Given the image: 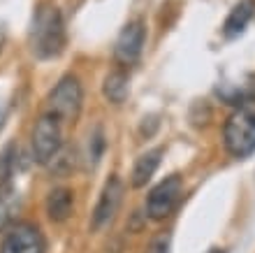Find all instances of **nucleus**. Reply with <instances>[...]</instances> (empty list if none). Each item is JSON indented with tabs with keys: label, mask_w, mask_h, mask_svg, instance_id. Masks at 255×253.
Segmentation results:
<instances>
[{
	"label": "nucleus",
	"mask_w": 255,
	"mask_h": 253,
	"mask_svg": "<svg viewBox=\"0 0 255 253\" xmlns=\"http://www.w3.org/2000/svg\"><path fill=\"white\" fill-rule=\"evenodd\" d=\"M160 158H162L160 147L148 149L146 153H141L132 167V179H130V184H132L134 188L146 186L148 181H151V177L155 174V170H158V165H160Z\"/></svg>",
	"instance_id": "10"
},
{
	"label": "nucleus",
	"mask_w": 255,
	"mask_h": 253,
	"mask_svg": "<svg viewBox=\"0 0 255 253\" xmlns=\"http://www.w3.org/2000/svg\"><path fill=\"white\" fill-rule=\"evenodd\" d=\"M121 200H123V181L119 177H112V179H107L100 198H98V205H95L93 216H91V228L100 230V228L109 226L112 219L116 216V212H119V207H121Z\"/></svg>",
	"instance_id": "8"
},
{
	"label": "nucleus",
	"mask_w": 255,
	"mask_h": 253,
	"mask_svg": "<svg viewBox=\"0 0 255 253\" xmlns=\"http://www.w3.org/2000/svg\"><path fill=\"white\" fill-rule=\"evenodd\" d=\"M102 93H105V98L109 102L121 105L128 98V93H130V77H128V72H123V70L109 72L105 77V84H102Z\"/></svg>",
	"instance_id": "12"
},
{
	"label": "nucleus",
	"mask_w": 255,
	"mask_h": 253,
	"mask_svg": "<svg viewBox=\"0 0 255 253\" xmlns=\"http://www.w3.org/2000/svg\"><path fill=\"white\" fill-rule=\"evenodd\" d=\"M181 191H183V181L179 174H172L167 179H162L148 193V200H146L148 219H153V221L167 219L169 214L174 212V207L179 205V200H181Z\"/></svg>",
	"instance_id": "5"
},
{
	"label": "nucleus",
	"mask_w": 255,
	"mask_h": 253,
	"mask_svg": "<svg viewBox=\"0 0 255 253\" xmlns=\"http://www.w3.org/2000/svg\"><path fill=\"white\" fill-rule=\"evenodd\" d=\"M0 253H44V237L30 223H16L0 242Z\"/></svg>",
	"instance_id": "7"
},
{
	"label": "nucleus",
	"mask_w": 255,
	"mask_h": 253,
	"mask_svg": "<svg viewBox=\"0 0 255 253\" xmlns=\"http://www.w3.org/2000/svg\"><path fill=\"white\" fill-rule=\"evenodd\" d=\"M16 167V144H7L0 151V186H9Z\"/></svg>",
	"instance_id": "13"
},
{
	"label": "nucleus",
	"mask_w": 255,
	"mask_h": 253,
	"mask_svg": "<svg viewBox=\"0 0 255 253\" xmlns=\"http://www.w3.org/2000/svg\"><path fill=\"white\" fill-rule=\"evenodd\" d=\"M65 47V28L58 7L42 2L30 23V49L37 58H54Z\"/></svg>",
	"instance_id": "1"
},
{
	"label": "nucleus",
	"mask_w": 255,
	"mask_h": 253,
	"mask_svg": "<svg viewBox=\"0 0 255 253\" xmlns=\"http://www.w3.org/2000/svg\"><path fill=\"white\" fill-rule=\"evenodd\" d=\"M253 16H255V0H239L232 7V12L228 14V19H225V26H223L225 37H239L246 30V26L251 23Z\"/></svg>",
	"instance_id": "9"
},
{
	"label": "nucleus",
	"mask_w": 255,
	"mask_h": 253,
	"mask_svg": "<svg viewBox=\"0 0 255 253\" xmlns=\"http://www.w3.org/2000/svg\"><path fill=\"white\" fill-rule=\"evenodd\" d=\"M74 209V195L70 188H54L47 198V214L54 223H63L70 219Z\"/></svg>",
	"instance_id": "11"
},
{
	"label": "nucleus",
	"mask_w": 255,
	"mask_h": 253,
	"mask_svg": "<svg viewBox=\"0 0 255 253\" xmlns=\"http://www.w3.org/2000/svg\"><path fill=\"white\" fill-rule=\"evenodd\" d=\"M223 140L235 158H249L255 151V112L253 109H237L225 123Z\"/></svg>",
	"instance_id": "2"
},
{
	"label": "nucleus",
	"mask_w": 255,
	"mask_h": 253,
	"mask_svg": "<svg viewBox=\"0 0 255 253\" xmlns=\"http://www.w3.org/2000/svg\"><path fill=\"white\" fill-rule=\"evenodd\" d=\"M5 114H7V109H5V105H2V100H0V126H2V121H5Z\"/></svg>",
	"instance_id": "16"
},
{
	"label": "nucleus",
	"mask_w": 255,
	"mask_h": 253,
	"mask_svg": "<svg viewBox=\"0 0 255 253\" xmlns=\"http://www.w3.org/2000/svg\"><path fill=\"white\" fill-rule=\"evenodd\" d=\"M49 114L56 116L58 121H74L81 112V105H84V88H81V81L72 74L63 77L56 88L49 93Z\"/></svg>",
	"instance_id": "3"
},
{
	"label": "nucleus",
	"mask_w": 255,
	"mask_h": 253,
	"mask_svg": "<svg viewBox=\"0 0 255 253\" xmlns=\"http://www.w3.org/2000/svg\"><path fill=\"white\" fill-rule=\"evenodd\" d=\"M102 149H105V137H102L100 128H95L93 135H88V160H91V165H95L100 160Z\"/></svg>",
	"instance_id": "14"
},
{
	"label": "nucleus",
	"mask_w": 255,
	"mask_h": 253,
	"mask_svg": "<svg viewBox=\"0 0 255 253\" xmlns=\"http://www.w3.org/2000/svg\"><path fill=\"white\" fill-rule=\"evenodd\" d=\"M2 191H5V186H0V195H2Z\"/></svg>",
	"instance_id": "18"
},
{
	"label": "nucleus",
	"mask_w": 255,
	"mask_h": 253,
	"mask_svg": "<svg viewBox=\"0 0 255 253\" xmlns=\"http://www.w3.org/2000/svg\"><path fill=\"white\" fill-rule=\"evenodd\" d=\"M2 42H5V33H2V28H0V47H2Z\"/></svg>",
	"instance_id": "17"
},
{
	"label": "nucleus",
	"mask_w": 255,
	"mask_h": 253,
	"mask_svg": "<svg viewBox=\"0 0 255 253\" xmlns=\"http://www.w3.org/2000/svg\"><path fill=\"white\" fill-rule=\"evenodd\" d=\"M146 253H169V237H167V235L155 237V240L148 244Z\"/></svg>",
	"instance_id": "15"
},
{
	"label": "nucleus",
	"mask_w": 255,
	"mask_h": 253,
	"mask_svg": "<svg viewBox=\"0 0 255 253\" xmlns=\"http://www.w3.org/2000/svg\"><path fill=\"white\" fill-rule=\"evenodd\" d=\"M144 40H146V26L141 19H132L128 21L123 30L116 37V47H114V56L121 65H134L141 56L144 49Z\"/></svg>",
	"instance_id": "6"
},
{
	"label": "nucleus",
	"mask_w": 255,
	"mask_h": 253,
	"mask_svg": "<svg viewBox=\"0 0 255 253\" xmlns=\"http://www.w3.org/2000/svg\"><path fill=\"white\" fill-rule=\"evenodd\" d=\"M63 147V133H61V121L51 116V114H44L37 123H35L33 130V158L40 163V165H47L58 156Z\"/></svg>",
	"instance_id": "4"
}]
</instances>
